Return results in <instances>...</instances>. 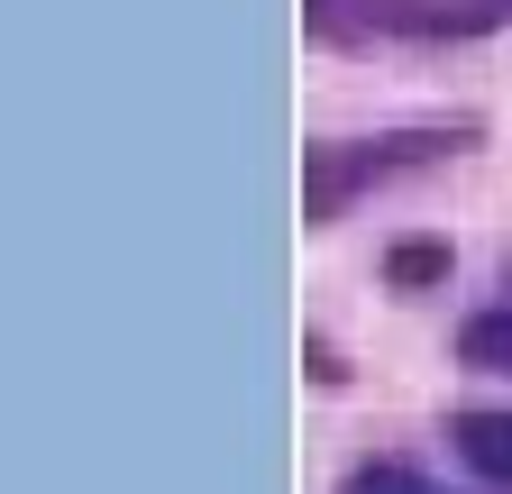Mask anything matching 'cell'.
I'll return each mask as SVG.
<instances>
[{
	"instance_id": "4",
	"label": "cell",
	"mask_w": 512,
	"mask_h": 494,
	"mask_svg": "<svg viewBox=\"0 0 512 494\" xmlns=\"http://www.w3.org/2000/svg\"><path fill=\"white\" fill-rule=\"evenodd\" d=\"M458 366L467 376H512V302H485V312L458 321Z\"/></svg>"
},
{
	"instance_id": "2",
	"label": "cell",
	"mask_w": 512,
	"mask_h": 494,
	"mask_svg": "<svg viewBox=\"0 0 512 494\" xmlns=\"http://www.w3.org/2000/svg\"><path fill=\"white\" fill-rule=\"evenodd\" d=\"M512 28V0H302V37L330 55L384 46H476Z\"/></svg>"
},
{
	"instance_id": "7",
	"label": "cell",
	"mask_w": 512,
	"mask_h": 494,
	"mask_svg": "<svg viewBox=\"0 0 512 494\" xmlns=\"http://www.w3.org/2000/svg\"><path fill=\"white\" fill-rule=\"evenodd\" d=\"M302 357H311V376H320V385H348V366H339L330 339H302Z\"/></svg>"
},
{
	"instance_id": "6",
	"label": "cell",
	"mask_w": 512,
	"mask_h": 494,
	"mask_svg": "<svg viewBox=\"0 0 512 494\" xmlns=\"http://www.w3.org/2000/svg\"><path fill=\"white\" fill-rule=\"evenodd\" d=\"M339 494H448V485L430 467H412V458H357L339 476Z\"/></svg>"
},
{
	"instance_id": "1",
	"label": "cell",
	"mask_w": 512,
	"mask_h": 494,
	"mask_svg": "<svg viewBox=\"0 0 512 494\" xmlns=\"http://www.w3.org/2000/svg\"><path fill=\"white\" fill-rule=\"evenodd\" d=\"M485 147V119L458 110V119H394V129H357V138H311L302 147V229H339L357 202L394 193V183L448 165Z\"/></svg>"
},
{
	"instance_id": "3",
	"label": "cell",
	"mask_w": 512,
	"mask_h": 494,
	"mask_svg": "<svg viewBox=\"0 0 512 494\" xmlns=\"http://www.w3.org/2000/svg\"><path fill=\"white\" fill-rule=\"evenodd\" d=\"M448 449H458V467H467L485 494H512V412H503V403L448 412Z\"/></svg>"
},
{
	"instance_id": "8",
	"label": "cell",
	"mask_w": 512,
	"mask_h": 494,
	"mask_svg": "<svg viewBox=\"0 0 512 494\" xmlns=\"http://www.w3.org/2000/svg\"><path fill=\"white\" fill-rule=\"evenodd\" d=\"M503 302H512V257H503Z\"/></svg>"
},
{
	"instance_id": "5",
	"label": "cell",
	"mask_w": 512,
	"mask_h": 494,
	"mask_svg": "<svg viewBox=\"0 0 512 494\" xmlns=\"http://www.w3.org/2000/svg\"><path fill=\"white\" fill-rule=\"evenodd\" d=\"M448 238H394L384 247V293H439L448 284Z\"/></svg>"
}]
</instances>
